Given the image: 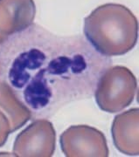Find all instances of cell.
<instances>
[{"label":"cell","instance_id":"ba28073f","mask_svg":"<svg viewBox=\"0 0 139 157\" xmlns=\"http://www.w3.org/2000/svg\"><path fill=\"white\" fill-rule=\"evenodd\" d=\"M0 110L8 119L11 133L23 127L31 120V113L26 107L18 101L9 86L0 78Z\"/></svg>","mask_w":139,"mask_h":157},{"label":"cell","instance_id":"3957f363","mask_svg":"<svg viewBox=\"0 0 139 157\" xmlns=\"http://www.w3.org/2000/svg\"><path fill=\"white\" fill-rule=\"evenodd\" d=\"M137 82L133 73L123 66L109 67L101 76L95 90V101L102 111L121 112L134 101Z\"/></svg>","mask_w":139,"mask_h":157},{"label":"cell","instance_id":"8992f818","mask_svg":"<svg viewBox=\"0 0 139 157\" xmlns=\"http://www.w3.org/2000/svg\"><path fill=\"white\" fill-rule=\"evenodd\" d=\"M35 14L34 0H0V44L30 26Z\"/></svg>","mask_w":139,"mask_h":157},{"label":"cell","instance_id":"277c9868","mask_svg":"<svg viewBox=\"0 0 139 157\" xmlns=\"http://www.w3.org/2000/svg\"><path fill=\"white\" fill-rule=\"evenodd\" d=\"M61 150L67 157H107L109 147L105 135L88 125H74L60 137Z\"/></svg>","mask_w":139,"mask_h":157},{"label":"cell","instance_id":"9c48e42d","mask_svg":"<svg viewBox=\"0 0 139 157\" xmlns=\"http://www.w3.org/2000/svg\"><path fill=\"white\" fill-rule=\"evenodd\" d=\"M11 133V126L6 115L0 110V147L4 146Z\"/></svg>","mask_w":139,"mask_h":157},{"label":"cell","instance_id":"6da1fadb","mask_svg":"<svg viewBox=\"0 0 139 157\" xmlns=\"http://www.w3.org/2000/svg\"><path fill=\"white\" fill-rule=\"evenodd\" d=\"M111 64L82 37L57 36L34 24L0 44V78L33 121L90 98Z\"/></svg>","mask_w":139,"mask_h":157},{"label":"cell","instance_id":"52a82bcc","mask_svg":"<svg viewBox=\"0 0 139 157\" xmlns=\"http://www.w3.org/2000/svg\"><path fill=\"white\" fill-rule=\"evenodd\" d=\"M139 109L131 108L117 114L112 123L111 134L117 150L127 155L139 154Z\"/></svg>","mask_w":139,"mask_h":157},{"label":"cell","instance_id":"5b68a950","mask_svg":"<svg viewBox=\"0 0 139 157\" xmlns=\"http://www.w3.org/2000/svg\"><path fill=\"white\" fill-rule=\"evenodd\" d=\"M56 147V132L46 119L34 120L19 133L13 144V155L18 157H51Z\"/></svg>","mask_w":139,"mask_h":157},{"label":"cell","instance_id":"7a4b0ae2","mask_svg":"<svg viewBox=\"0 0 139 157\" xmlns=\"http://www.w3.org/2000/svg\"><path fill=\"white\" fill-rule=\"evenodd\" d=\"M83 30L88 42L100 54L122 56L137 44L138 22L126 6L109 3L85 17Z\"/></svg>","mask_w":139,"mask_h":157}]
</instances>
